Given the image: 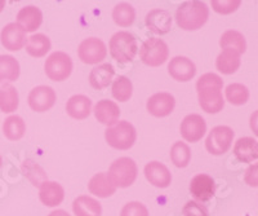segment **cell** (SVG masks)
Here are the masks:
<instances>
[{
    "mask_svg": "<svg viewBox=\"0 0 258 216\" xmlns=\"http://www.w3.org/2000/svg\"><path fill=\"white\" fill-rule=\"evenodd\" d=\"M220 45L222 49H234L243 55L246 50V42L243 34L236 30H227L220 39Z\"/></svg>",
    "mask_w": 258,
    "mask_h": 216,
    "instance_id": "29",
    "label": "cell"
},
{
    "mask_svg": "<svg viewBox=\"0 0 258 216\" xmlns=\"http://www.w3.org/2000/svg\"><path fill=\"white\" fill-rule=\"evenodd\" d=\"M137 175V163L132 158L121 157L111 163L107 176L115 188H128L135 183Z\"/></svg>",
    "mask_w": 258,
    "mask_h": 216,
    "instance_id": "4",
    "label": "cell"
},
{
    "mask_svg": "<svg viewBox=\"0 0 258 216\" xmlns=\"http://www.w3.org/2000/svg\"><path fill=\"white\" fill-rule=\"evenodd\" d=\"M169 57V48L164 40L159 38H150L145 40L140 49V59L142 63L151 68H158L167 63Z\"/></svg>",
    "mask_w": 258,
    "mask_h": 216,
    "instance_id": "6",
    "label": "cell"
},
{
    "mask_svg": "<svg viewBox=\"0 0 258 216\" xmlns=\"http://www.w3.org/2000/svg\"><path fill=\"white\" fill-rule=\"evenodd\" d=\"M240 56L241 55L234 49H223L216 60V68L222 74H234L240 68Z\"/></svg>",
    "mask_w": 258,
    "mask_h": 216,
    "instance_id": "25",
    "label": "cell"
},
{
    "mask_svg": "<svg viewBox=\"0 0 258 216\" xmlns=\"http://www.w3.org/2000/svg\"><path fill=\"white\" fill-rule=\"evenodd\" d=\"M78 56L82 60V63L87 65H96L106 59L107 48L105 43L98 38L84 39L79 45Z\"/></svg>",
    "mask_w": 258,
    "mask_h": 216,
    "instance_id": "9",
    "label": "cell"
},
{
    "mask_svg": "<svg viewBox=\"0 0 258 216\" xmlns=\"http://www.w3.org/2000/svg\"><path fill=\"white\" fill-rule=\"evenodd\" d=\"M234 131L227 126H217L212 128L206 140V149L213 155H222L227 153L232 145Z\"/></svg>",
    "mask_w": 258,
    "mask_h": 216,
    "instance_id": "8",
    "label": "cell"
},
{
    "mask_svg": "<svg viewBox=\"0 0 258 216\" xmlns=\"http://www.w3.org/2000/svg\"><path fill=\"white\" fill-rule=\"evenodd\" d=\"M4 136L11 141H17L22 139L26 132V125L24 119L18 116H11L4 121L3 123Z\"/></svg>",
    "mask_w": 258,
    "mask_h": 216,
    "instance_id": "30",
    "label": "cell"
},
{
    "mask_svg": "<svg viewBox=\"0 0 258 216\" xmlns=\"http://www.w3.org/2000/svg\"><path fill=\"white\" fill-rule=\"evenodd\" d=\"M209 17V8L203 2H185L177 8L176 21L183 30H198L206 25Z\"/></svg>",
    "mask_w": 258,
    "mask_h": 216,
    "instance_id": "2",
    "label": "cell"
},
{
    "mask_svg": "<svg viewBox=\"0 0 258 216\" xmlns=\"http://www.w3.org/2000/svg\"><path fill=\"white\" fill-rule=\"evenodd\" d=\"M183 216H208V210L206 206L195 201H188L182 208Z\"/></svg>",
    "mask_w": 258,
    "mask_h": 216,
    "instance_id": "38",
    "label": "cell"
},
{
    "mask_svg": "<svg viewBox=\"0 0 258 216\" xmlns=\"http://www.w3.org/2000/svg\"><path fill=\"white\" fill-rule=\"evenodd\" d=\"M244 181H245L246 185H249V187L258 188V163L250 165V166L245 170Z\"/></svg>",
    "mask_w": 258,
    "mask_h": 216,
    "instance_id": "39",
    "label": "cell"
},
{
    "mask_svg": "<svg viewBox=\"0 0 258 216\" xmlns=\"http://www.w3.org/2000/svg\"><path fill=\"white\" fill-rule=\"evenodd\" d=\"M169 75L178 82H188L197 74V66L190 59L183 56H177L170 60L168 65Z\"/></svg>",
    "mask_w": 258,
    "mask_h": 216,
    "instance_id": "16",
    "label": "cell"
},
{
    "mask_svg": "<svg viewBox=\"0 0 258 216\" xmlns=\"http://www.w3.org/2000/svg\"><path fill=\"white\" fill-rule=\"evenodd\" d=\"M94 117L102 125L107 126V127H112L119 122L120 109H119L115 101L101 100L94 106Z\"/></svg>",
    "mask_w": 258,
    "mask_h": 216,
    "instance_id": "18",
    "label": "cell"
},
{
    "mask_svg": "<svg viewBox=\"0 0 258 216\" xmlns=\"http://www.w3.org/2000/svg\"><path fill=\"white\" fill-rule=\"evenodd\" d=\"M170 160L178 169H185L191 160V150L186 142L177 141L170 148Z\"/></svg>",
    "mask_w": 258,
    "mask_h": 216,
    "instance_id": "33",
    "label": "cell"
},
{
    "mask_svg": "<svg viewBox=\"0 0 258 216\" xmlns=\"http://www.w3.org/2000/svg\"><path fill=\"white\" fill-rule=\"evenodd\" d=\"M133 95V84L126 77H117L112 82V96L116 101L125 102Z\"/></svg>",
    "mask_w": 258,
    "mask_h": 216,
    "instance_id": "35",
    "label": "cell"
},
{
    "mask_svg": "<svg viewBox=\"0 0 258 216\" xmlns=\"http://www.w3.org/2000/svg\"><path fill=\"white\" fill-rule=\"evenodd\" d=\"M114 22L120 27H129L136 20V11L129 3H119L112 11Z\"/></svg>",
    "mask_w": 258,
    "mask_h": 216,
    "instance_id": "32",
    "label": "cell"
},
{
    "mask_svg": "<svg viewBox=\"0 0 258 216\" xmlns=\"http://www.w3.org/2000/svg\"><path fill=\"white\" fill-rule=\"evenodd\" d=\"M0 40H2V44L6 49L16 52V50L22 49L26 45L27 36L22 27L18 26L16 22H12V24L4 26V29L2 30Z\"/></svg>",
    "mask_w": 258,
    "mask_h": 216,
    "instance_id": "13",
    "label": "cell"
},
{
    "mask_svg": "<svg viewBox=\"0 0 258 216\" xmlns=\"http://www.w3.org/2000/svg\"><path fill=\"white\" fill-rule=\"evenodd\" d=\"M73 211L75 216H101L102 206L89 195H80L73 202Z\"/></svg>",
    "mask_w": 258,
    "mask_h": 216,
    "instance_id": "26",
    "label": "cell"
},
{
    "mask_svg": "<svg viewBox=\"0 0 258 216\" xmlns=\"http://www.w3.org/2000/svg\"><path fill=\"white\" fill-rule=\"evenodd\" d=\"M88 190L91 194L98 198H109L116 192V188L112 185L109 176L105 172L96 174L88 183Z\"/></svg>",
    "mask_w": 258,
    "mask_h": 216,
    "instance_id": "23",
    "label": "cell"
},
{
    "mask_svg": "<svg viewBox=\"0 0 258 216\" xmlns=\"http://www.w3.org/2000/svg\"><path fill=\"white\" fill-rule=\"evenodd\" d=\"M240 0H212V8L220 15H230L240 7Z\"/></svg>",
    "mask_w": 258,
    "mask_h": 216,
    "instance_id": "36",
    "label": "cell"
},
{
    "mask_svg": "<svg viewBox=\"0 0 258 216\" xmlns=\"http://www.w3.org/2000/svg\"><path fill=\"white\" fill-rule=\"evenodd\" d=\"M144 172L147 181L153 184L154 187L160 188V189H165L172 183V174L168 170V167L160 162L153 160V162L147 163Z\"/></svg>",
    "mask_w": 258,
    "mask_h": 216,
    "instance_id": "15",
    "label": "cell"
},
{
    "mask_svg": "<svg viewBox=\"0 0 258 216\" xmlns=\"http://www.w3.org/2000/svg\"><path fill=\"white\" fill-rule=\"evenodd\" d=\"M226 100L229 101L230 104L235 106H240V105L246 104V101L249 98V89L246 88L244 84L240 83H232L226 87Z\"/></svg>",
    "mask_w": 258,
    "mask_h": 216,
    "instance_id": "34",
    "label": "cell"
},
{
    "mask_svg": "<svg viewBox=\"0 0 258 216\" xmlns=\"http://www.w3.org/2000/svg\"><path fill=\"white\" fill-rule=\"evenodd\" d=\"M4 7H6V2H3V0H0V12L3 11Z\"/></svg>",
    "mask_w": 258,
    "mask_h": 216,
    "instance_id": "42",
    "label": "cell"
},
{
    "mask_svg": "<svg viewBox=\"0 0 258 216\" xmlns=\"http://www.w3.org/2000/svg\"><path fill=\"white\" fill-rule=\"evenodd\" d=\"M48 216H71L68 211L64 210H54L49 213Z\"/></svg>",
    "mask_w": 258,
    "mask_h": 216,
    "instance_id": "41",
    "label": "cell"
},
{
    "mask_svg": "<svg viewBox=\"0 0 258 216\" xmlns=\"http://www.w3.org/2000/svg\"><path fill=\"white\" fill-rule=\"evenodd\" d=\"M57 96L56 92L52 87L48 86H39L31 89L27 97L29 106L36 113H44L47 110L52 109L56 104Z\"/></svg>",
    "mask_w": 258,
    "mask_h": 216,
    "instance_id": "10",
    "label": "cell"
},
{
    "mask_svg": "<svg viewBox=\"0 0 258 216\" xmlns=\"http://www.w3.org/2000/svg\"><path fill=\"white\" fill-rule=\"evenodd\" d=\"M47 77L53 82H63L71 75L73 71V60L68 53L57 50L53 52L44 64Z\"/></svg>",
    "mask_w": 258,
    "mask_h": 216,
    "instance_id": "7",
    "label": "cell"
},
{
    "mask_svg": "<svg viewBox=\"0 0 258 216\" xmlns=\"http://www.w3.org/2000/svg\"><path fill=\"white\" fill-rule=\"evenodd\" d=\"M115 70L110 64H102L93 68L89 73V84L94 89H105L110 86L114 78Z\"/></svg>",
    "mask_w": 258,
    "mask_h": 216,
    "instance_id": "24",
    "label": "cell"
},
{
    "mask_svg": "<svg viewBox=\"0 0 258 216\" xmlns=\"http://www.w3.org/2000/svg\"><path fill=\"white\" fill-rule=\"evenodd\" d=\"M18 104H20L18 92L12 84L6 83L0 87V112H16L18 107Z\"/></svg>",
    "mask_w": 258,
    "mask_h": 216,
    "instance_id": "28",
    "label": "cell"
},
{
    "mask_svg": "<svg viewBox=\"0 0 258 216\" xmlns=\"http://www.w3.org/2000/svg\"><path fill=\"white\" fill-rule=\"evenodd\" d=\"M120 216H149V210L141 202L133 201L121 208Z\"/></svg>",
    "mask_w": 258,
    "mask_h": 216,
    "instance_id": "37",
    "label": "cell"
},
{
    "mask_svg": "<svg viewBox=\"0 0 258 216\" xmlns=\"http://www.w3.org/2000/svg\"><path fill=\"white\" fill-rule=\"evenodd\" d=\"M234 155L243 163L258 159V141L253 137H240L234 145Z\"/></svg>",
    "mask_w": 258,
    "mask_h": 216,
    "instance_id": "22",
    "label": "cell"
},
{
    "mask_svg": "<svg viewBox=\"0 0 258 216\" xmlns=\"http://www.w3.org/2000/svg\"><path fill=\"white\" fill-rule=\"evenodd\" d=\"M249 126H250V130L253 131V133L258 137V110H255L252 116H250Z\"/></svg>",
    "mask_w": 258,
    "mask_h": 216,
    "instance_id": "40",
    "label": "cell"
},
{
    "mask_svg": "<svg viewBox=\"0 0 258 216\" xmlns=\"http://www.w3.org/2000/svg\"><path fill=\"white\" fill-rule=\"evenodd\" d=\"M146 26L158 35H164L172 29V16L165 9H153L146 16Z\"/></svg>",
    "mask_w": 258,
    "mask_h": 216,
    "instance_id": "17",
    "label": "cell"
},
{
    "mask_svg": "<svg viewBox=\"0 0 258 216\" xmlns=\"http://www.w3.org/2000/svg\"><path fill=\"white\" fill-rule=\"evenodd\" d=\"M2 163H3V159H2V155H0V167H2Z\"/></svg>",
    "mask_w": 258,
    "mask_h": 216,
    "instance_id": "43",
    "label": "cell"
},
{
    "mask_svg": "<svg viewBox=\"0 0 258 216\" xmlns=\"http://www.w3.org/2000/svg\"><path fill=\"white\" fill-rule=\"evenodd\" d=\"M105 139L111 148L117 150H128L135 145L137 132L129 122L120 121L112 127H107L105 131Z\"/></svg>",
    "mask_w": 258,
    "mask_h": 216,
    "instance_id": "5",
    "label": "cell"
},
{
    "mask_svg": "<svg viewBox=\"0 0 258 216\" xmlns=\"http://www.w3.org/2000/svg\"><path fill=\"white\" fill-rule=\"evenodd\" d=\"M39 198L47 207H56L63 201L64 190L61 184L47 180L39 187Z\"/></svg>",
    "mask_w": 258,
    "mask_h": 216,
    "instance_id": "19",
    "label": "cell"
},
{
    "mask_svg": "<svg viewBox=\"0 0 258 216\" xmlns=\"http://www.w3.org/2000/svg\"><path fill=\"white\" fill-rule=\"evenodd\" d=\"M181 136L187 142H198L207 132V123L199 114H190L183 118L181 123Z\"/></svg>",
    "mask_w": 258,
    "mask_h": 216,
    "instance_id": "11",
    "label": "cell"
},
{
    "mask_svg": "<svg viewBox=\"0 0 258 216\" xmlns=\"http://www.w3.org/2000/svg\"><path fill=\"white\" fill-rule=\"evenodd\" d=\"M66 112L71 118L78 119V121L87 119L92 112L91 98L84 95L71 96L66 104Z\"/></svg>",
    "mask_w": 258,
    "mask_h": 216,
    "instance_id": "21",
    "label": "cell"
},
{
    "mask_svg": "<svg viewBox=\"0 0 258 216\" xmlns=\"http://www.w3.org/2000/svg\"><path fill=\"white\" fill-rule=\"evenodd\" d=\"M174 106H176V100L173 95H170L168 92L155 93L147 100L146 104L147 112L156 118L168 117L174 110Z\"/></svg>",
    "mask_w": 258,
    "mask_h": 216,
    "instance_id": "12",
    "label": "cell"
},
{
    "mask_svg": "<svg viewBox=\"0 0 258 216\" xmlns=\"http://www.w3.org/2000/svg\"><path fill=\"white\" fill-rule=\"evenodd\" d=\"M223 80L213 73L203 74L197 82L199 105L208 114H217L225 106L222 96Z\"/></svg>",
    "mask_w": 258,
    "mask_h": 216,
    "instance_id": "1",
    "label": "cell"
},
{
    "mask_svg": "<svg viewBox=\"0 0 258 216\" xmlns=\"http://www.w3.org/2000/svg\"><path fill=\"white\" fill-rule=\"evenodd\" d=\"M43 22V13L35 6H27L17 13V25L25 33H34Z\"/></svg>",
    "mask_w": 258,
    "mask_h": 216,
    "instance_id": "20",
    "label": "cell"
},
{
    "mask_svg": "<svg viewBox=\"0 0 258 216\" xmlns=\"http://www.w3.org/2000/svg\"><path fill=\"white\" fill-rule=\"evenodd\" d=\"M26 52L31 57L40 59L44 57L50 49V40L44 34H34L30 38H27Z\"/></svg>",
    "mask_w": 258,
    "mask_h": 216,
    "instance_id": "27",
    "label": "cell"
},
{
    "mask_svg": "<svg viewBox=\"0 0 258 216\" xmlns=\"http://www.w3.org/2000/svg\"><path fill=\"white\" fill-rule=\"evenodd\" d=\"M110 53L119 64L133 61L138 52L137 40L128 31H117L111 36L109 43Z\"/></svg>",
    "mask_w": 258,
    "mask_h": 216,
    "instance_id": "3",
    "label": "cell"
},
{
    "mask_svg": "<svg viewBox=\"0 0 258 216\" xmlns=\"http://www.w3.org/2000/svg\"><path fill=\"white\" fill-rule=\"evenodd\" d=\"M20 77V64L13 56L0 55V83L4 80L15 82Z\"/></svg>",
    "mask_w": 258,
    "mask_h": 216,
    "instance_id": "31",
    "label": "cell"
},
{
    "mask_svg": "<svg viewBox=\"0 0 258 216\" xmlns=\"http://www.w3.org/2000/svg\"><path fill=\"white\" fill-rule=\"evenodd\" d=\"M190 192L197 201L207 202L214 197L216 184L212 176L207 174H199L191 179Z\"/></svg>",
    "mask_w": 258,
    "mask_h": 216,
    "instance_id": "14",
    "label": "cell"
}]
</instances>
